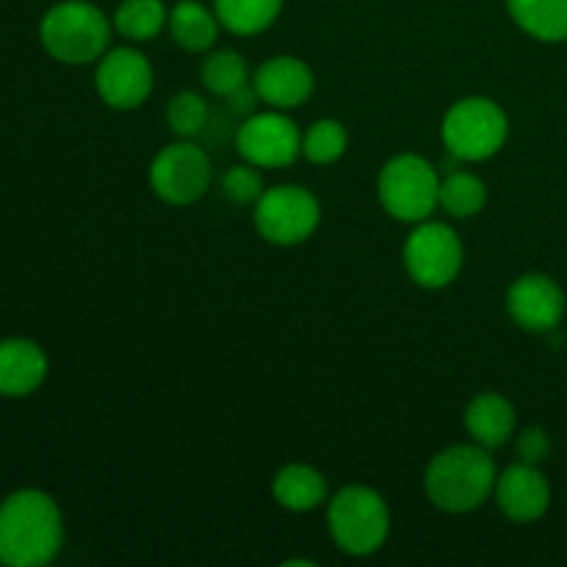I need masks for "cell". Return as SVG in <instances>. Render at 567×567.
Listing matches in <instances>:
<instances>
[{
    "instance_id": "obj_15",
    "label": "cell",
    "mask_w": 567,
    "mask_h": 567,
    "mask_svg": "<svg viewBox=\"0 0 567 567\" xmlns=\"http://www.w3.org/2000/svg\"><path fill=\"white\" fill-rule=\"evenodd\" d=\"M48 377V354L28 338L0 341V396L22 399Z\"/></svg>"
},
{
    "instance_id": "obj_6",
    "label": "cell",
    "mask_w": 567,
    "mask_h": 567,
    "mask_svg": "<svg viewBox=\"0 0 567 567\" xmlns=\"http://www.w3.org/2000/svg\"><path fill=\"white\" fill-rule=\"evenodd\" d=\"M441 136L457 161H487L507 144V111L491 97H463L443 116Z\"/></svg>"
},
{
    "instance_id": "obj_25",
    "label": "cell",
    "mask_w": 567,
    "mask_h": 567,
    "mask_svg": "<svg viewBox=\"0 0 567 567\" xmlns=\"http://www.w3.org/2000/svg\"><path fill=\"white\" fill-rule=\"evenodd\" d=\"M210 109L203 94L183 89L166 103V125L177 138H194L208 125Z\"/></svg>"
},
{
    "instance_id": "obj_1",
    "label": "cell",
    "mask_w": 567,
    "mask_h": 567,
    "mask_svg": "<svg viewBox=\"0 0 567 567\" xmlns=\"http://www.w3.org/2000/svg\"><path fill=\"white\" fill-rule=\"evenodd\" d=\"M64 546L61 509L48 493L17 491L0 504V563L9 567H42Z\"/></svg>"
},
{
    "instance_id": "obj_4",
    "label": "cell",
    "mask_w": 567,
    "mask_h": 567,
    "mask_svg": "<svg viewBox=\"0 0 567 567\" xmlns=\"http://www.w3.org/2000/svg\"><path fill=\"white\" fill-rule=\"evenodd\" d=\"M332 543L349 557H371L391 537V507L369 485H347L327 504Z\"/></svg>"
},
{
    "instance_id": "obj_23",
    "label": "cell",
    "mask_w": 567,
    "mask_h": 567,
    "mask_svg": "<svg viewBox=\"0 0 567 567\" xmlns=\"http://www.w3.org/2000/svg\"><path fill=\"white\" fill-rule=\"evenodd\" d=\"M199 78H203L205 89L214 92L216 97H230L233 92H238L241 86H247L252 81L249 75V66L244 61L241 53L230 48L208 50L203 66H199Z\"/></svg>"
},
{
    "instance_id": "obj_3",
    "label": "cell",
    "mask_w": 567,
    "mask_h": 567,
    "mask_svg": "<svg viewBox=\"0 0 567 567\" xmlns=\"http://www.w3.org/2000/svg\"><path fill=\"white\" fill-rule=\"evenodd\" d=\"M114 22L89 0H61L39 25L42 48L61 64H92L109 50Z\"/></svg>"
},
{
    "instance_id": "obj_9",
    "label": "cell",
    "mask_w": 567,
    "mask_h": 567,
    "mask_svg": "<svg viewBox=\"0 0 567 567\" xmlns=\"http://www.w3.org/2000/svg\"><path fill=\"white\" fill-rule=\"evenodd\" d=\"M150 188L155 197L166 205H192L208 192L210 177V158L199 144L192 138H181L158 150V155L150 164Z\"/></svg>"
},
{
    "instance_id": "obj_20",
    "label": "cell",
    "mask_w": 567,
    "mask_h": 567,
    "mask_svg": "<svg viewBox=\"0 0 567 567\" xmlns=\"http://www.w3.org/2000/svg\"><path fill=\"white\" fill-rule=\"evenodd\" d=\"M214 11L225 31L236 37H255L275 25L282 0H216Z\"/></svg>"
},
{
    "instance_id": "obj_8",
    "label": "cell",
    "mask_w": 567,
    "mask_h": 567,
    "mask_svg": "<svg viewBox=\"0 0 567 567\" xmlns=\"http://www.w3.org/2000/svg\"><path fill=\"white\" fill-rule=\"evenodd\" d=\"M321 225V205L313 192L302 186L266 188L255 203V230L260 238L277 247L305 244Z\"/></svg>"
},
{
    "instance_id": "obj_18",
    "label": "cell",
    "mask_w": 567,
    "mask_h": 567,
    "mask_svg": "<svg viewBox=\"0 0 567 567\" xmlns=\"http://www.w3.org/2000/svg\"><path fill=\"white\" fill-rule=\"evenodd\" d=\"M169 33L177 48L186 53H208L214 50L216 37H219V17L216 11L205 9L199 0H181L169 11Z\"/></svg>"
},
{
    "instance_id": "obj_12",
    "label": "cell",
    "mask_w": 567,
    "mask_h": 567,
    "mask_svg": "<svg viewBox=\"0 0 567 567\" xmlns=\"http://www.w3.org/2000/svg\"><path fill=\"white\" fill-rule=\"evenodd\" d=\"M507 313L526 332H554L565 316V291L548 275H520L507 291Z\"/></svg>"
},
{
    "instance_id": "obj_16",
    "label": "cell",
    "mask_w": 567,
    "mask_h": 567,
    "mask_svg": "<svg viewBox=\"0 0 567 567\" xmlns=\"http://www.w3.org/2000/svg\"><path fill=\"white\" fill-rule=\"evenodd\" d=\"M463 419L471 441L476 446L487 449V452L502 449L515 432V408L502 393L485 391L480 396H474L468 402V408H465Z\"/></svg>"
},
{
    "instance_id": "obj_5",
    "label": "cell",
    "mask_w": 567,
    "mask_h": 567,
    "mask_svg": "<svg viewBox=\"0 0 567 567\" xmlns=\"http://www.w3.org/2000/svg\"><path fill=\"white\" fill-rule=\"evenodd\" d=\"M377 194L388 216L408 225L432 219L441 197V175L435 166L415 153H399L380 169Z\"/></svg>"
},
{
    "instance_id": "obj_21",
    "label": "cell",
    "mask_w": 567,
    "mask_h": 567,
    "mask_svg": "<svg viewBox=\"0 0 567 567\" xmlns=\"http://www.w3.org/2000/svg\"><path fill=\"white\" fill-rule=\"evenodd\" d=\"M111 22L127 42H150L169 25V11L164 0H122Z\"/></svg>"
},
{
    "instance_id": "obj_22",
    "label": "cell",
    "mask_w": 567,
    "mask_h": 567,
    "mask_svg": "<svg viewBox=\"0 0 567 567\" xmlns=\"http://www.w3.org/2000/svg\"><path fill=\"white\" fill-rule=\"evenodd\" d=\"M487 205V186L474 172H452L441 181L437 208L446 210L454 219H471Z\"/></svg>"
},
{
    "instance_id": "obj_19",
    "label": "cell",
    "mask_w": 567,
    "mask_h": 567,
    "mask_svg": "<svg viewBox=\"0 0 567 567\" xmlns=\"http://www.w3.org/2000/svg\"><path fill=\"white\" fill-rule=\"evenodd\" d=\"M515 25L540 42H567V0H507Z\"/></svg>"
},
{
    "instance_id": "obj_2",
    "label": "cell",
    "mask_w": 567,
    "mask_h": 567,
    "mask_svg": "<svg viewBox=\"0 0 567 567\" xmlns=\"http://www.w3.org/2000/svg\"><path fill=\"white\" fill-rule=\"evenodd\" d=\"M496 480L498 468L491 452L476 443H460L432 457L424 474V491L432 507L449 515H465L493 496Z\"/></svg>"
},
{
    "instance_id": "obj_26",
    "label": "cell",
    "mask_w": 567,
    "mask_h": 567,
    "mask_svg": "<svg viewBox=\"0 0 567 567\" xmlns=\"http://www.w3.org/2000/svg\"><path fill=\"white\" fill-rule=\"evenodd\" d=\"M221 192H225V197L230 199V203L255 205L260 199V194L266 192L260 166L249 164V161L230 166V169L225 172V177H221Z\"/></svg>"
},
{
    "instance_id": "obj_10",
    "label": "cell",
    "mask_w": 567,
    "mask_h": 567,
    "mask_svg": "<svg viewBox=\"0 0 567 567\" xmlns=\"http://www.w3.org/2000/svg\"><path fill=\"white\" fill-rule=\"evenodd\" d=\"M236 150L260 169H282L302 155V131L286 111H255L238 125Z\"/></svg>"
},
{
    "instance_id": "obj_17",
    "label": "cell",
    "mask_w": 567,
    "mask_h": 567,
    "mask_svg": "<svg viewBox=\"0 0 567 567\" xmlns=\"http://www.w3.org/2000/svg\"><path fill=\"white\" fill-rule=\"evenodd\" d=\"M271 496L288 513H313L330 498V485L324 474L313 465H282L271 480Z\"/></svg>"
},
{
    "instance_id": "obj_11",
    "label": "cell",
    "mask_w": 567,
    "mask_h": 567,
    "mask_svg": "<svg viewBox=\"0 0 567 567\" xmlns=\"http://www.w3.org/2000/svg\"><path fill=\"white\" fill-rule=\"evenodd\" d=\"M155 72L147 55L136 48H109L94 70V86L109 109L133 111L153 94Z\"/></svg>"
},
{
    "instance_id": "obj_13",
    "label": "cell",
    "mask_w": 567,
    "mask_h": 567,
    "mask_svg": "<svg viewBox=\"0 0 567 567\" xmlns=\"http://www.w3.org/2000/svg\"><path fill=\"white\" fill-rule=\"evenodd\" d=\"M498 509L513 524H532L548 513L551 504V485L537 465L513 463L498 471L496 491H493Z\"/></svg>"
},
{
    "instance_id": "obj_7",
    "label": "cell",
    "mask_w": 567,
    "mask_h": 567,
    "mask_svg": "<svg viewBox=\"0 0 567 567\" xmlns=\"http://www.w3.org/2000/svg\"><path fill=\"white\" fill-rule=\"evenodd\" d=\"M402 258L415 286L437 291V288L452 286L460 277L465 249L452 227L435 219H424L410 230Z\"/></svg>"
},
{
    "instance_id": "obj_24",
    "label": "cell",
    "mask_w": 567,
    "mask_h": 567,
    "mask_svg": "<svg viewBox=\"0 0 567 567\" xmlns=\"http://www.w3.org/2000/svg\"><path fill=\"white\" fill-rule=\"evenodd\" d=\"M349 147V133L347 127L338 120H316L308 131L302 133V155L310 164H336L343 158Z\"/></svg>"
},
{
    "instance_id": "obj_27",
    "label": "cell",
    "mask_w": 567,
    "mask_h": 567,
    "mask_svg": "<svg viewBox=\"0 0 567 567\" xmlns=\"http://www.w3.org/2000/svg\"><path fill=\"white\" fill-rule=\"evenodd\" d=\"M515 452H518L520 463L540 465L546 463V457L551 454V437H548V432L540 430V426H529V430H524L518 435Z\"/></svg>"
},
{
    "instance_id": "obj_14",
    "label": "cell",
    "mask_w": 567,
    "mask_h": 567,
    "mask_svg": "<svg viewBox=\"0 0 567 567\" xmlns=\"http://www.w3.org/2000/svg\"><path fill=\"white\" fill-rule=\"evenodd\" d=\"M252 86L264 105L291 111L308 103L316 89V78L313 70L297 55H271L252 72Z\"/></svg>"
}]
</instances>
